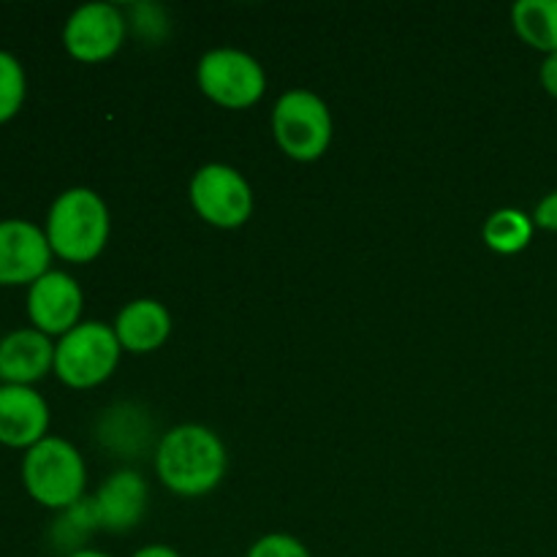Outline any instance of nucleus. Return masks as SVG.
Instances as JSON below:
<instances>
[{
  "mask_svg": "<svg viewBox=\"0 0 557 557\" xmlns=\"http://www.w3.org/2000/svg\"><path fill=\"white\" fill-rule=\"evenodd\" d=\"M228 468L226 446L205 424H180L156 446V473L180 498H201L223 482Z\"/></svg>",
  "mask_w": 557,
  "mask_h": 557,
  "instance_id": "obj_1",
  "label": "nucleus"
},
{
  "mask_svg": "<svg viewBox=\"0 0 557 557\" xmlns=\"http://www.w3.org/2000/svg\"><path fill=\"white\" fill-rule=\"evenodd\" d=\"M112 232L109 207L92 188H69L52 201L44 223L49 248L69 264H90L103 253Z\"/></svg>",
  "mask_w": 557,
  "mask_h": 557,
  "instance_id": "obj_2",
  "label": "nucleus"
},
{
  "mask_svg": "<svg viewBox=\"0 0 557 557\" xmlns=\"http://www.w3.org/2000/svg\"><path fill=\"white\" fill-rule=\"evenodd\" d=\"M20 476L25 493L44 509L63 511L85 498V457L71 441L58 438V435H47L41 444L25 451Z\"/></svg>",
  "mask_w": 557,
  "mask_h": 557,
  "instance_id": "obj_3",
  "label": "nucleus"
},
{
  "mask_svg": "<svg viewBox=\"0 0 557 557\" xmlns=\"http://www.w3.org/2000/svg\"><path fill=\"white\" fill-rule=\"evenodd\" d=\"M332 134L335 123L321 96L294 87L277 98L272 109V136L292 161L313 163L324 158L332 145Z\"/></svg>",
  "mask_w": 557,
  "mask_h": 557,
  "instance_id": "obj_4",
  "label": "nucleus"
},
{
  "mask_svg": "<svg viewBox=\"0 0 557 557\" xmlns=\"http://www.w3.org/2000/svg\"><path fill=\"white\" fill-rule=\"evenodd\" d=\"M117 335L103 321H82L54 343V375L69 389H92L112 379L120 364Z\"/></svg>",
  "mask_w": 557,
  "mask_h": 557,
  "instance_id": "obj_5",
  "label": "nucleus"
},
{
  "mask_svg": "<svg viewBox=\"0 0 557 557\" xmlns=\"http://www.w3.org/2000/svg\"><path fill=\"white\" fill-rule=\"evenodd\" d=\"M196 82L212 103L223 109H250L267 92V74L253 54L221 47L201 54Z\"/></svg>",
  "mask_w": 557,
  "mask_h": 557,
  "instance_id": "obj_6",
  "label": "nucleus"
},
{
  "mask_svg": "<svg viewBox=\"0 0 557 557\" xmlns=\"http://www.w3.org/2000/svg\"><path fill=\"white\" fill-rule=\"evenodd\" d=\"M190 207L215 228H239L253 215V188L239 169L207 163L190 180Z\"/></svg>",
  "mask_w": 557,
  "mask_h": 557,
  "instance_id": "obj_7",
  "label": "nucleus"
},
{
  "mask_svg": "<svg viewBox=\"0 0 557 557\" xmlns=\"http://www.w3.org/2000/svg\"><path fill=\"white\" fill-rule=\"evenodd\" d=\"M125 33H128V22L120 5L85 3L65 20L63 47L79 63H103L120 52Z\"/></svg>",
  "mask_w": 557,
  "mask_h": 557,
  "instance_id": "obj_8",
  "label": "nucleus"
},
{
  "mask_svg": "<svg viewBox=\"0 0 557 557\" xmlns=\"http://www.w3.org/2000/svg\"><path fill=\"white\" fill-rule=\"evenodd\" d=\"M52 256L41 226L25 218L0 221V288H30L52 270Z\"/></svg>",
  "mask_w": 557,
  "mask_h": 557,
  "instance_id": "obj_9",
  "label": "nucleus"
},
{
  "mask_svg": "<svg viewBox=\"0 0 557 557\" xmlns=\"http://www.w3.org/2000/svg\"><path fill=\"white\" fill-rule=\"evenodd\" d=\"M85 310V294L74 275L63 270H49L27 288V319L33 330L44 332L47 337L69 335L74 326L82 324Z\"/></svg>",
  "mask_w": 557,
  "mask_h": 557,
  "instance_id": "obj_10",
  "label": "nucleus"
},
{
  "mask_svg": "<svg viewBox=\"0 0 557 557\" xmlns=\"http://www.w3.org/2000/svg\"><path fill=\"white\" fill-rule=\"evenodd\" d=\"M92 506H96L101 531L120 536V533L134 531L145 520L150 509V487L139 471L123 468L98 487V493L92 495Z\"/></svg>",
  "mask_w": 557,
  "mask_h": 557,
  "instance_id": "obj_11",
  "label": "nucleus"
},
{
  "mask_svg": "<svg viewBox=\"0 0 557 557\" xmlns=\"http://www.w3.org/2000/svg\"><path fill=\"white\" fill-rule=\"evenodd\" d=\"M49 406L33 386L0 384V444L33 449L49 435Z\"/></svg>",
  "mask_w": 557,
  "mask_h": 557,
  "instance_id": "obj_12",
  "label": "nucleus"
},
{
  "mask_svg": "<svg viewBox=\"0 0 557 557\" xmlns=\"http://www.w3.org/2000/svg\"><path fill=\"white\" fill-rule=\"evenodd\" d=\"M54 373V343L33 326L0 337V384L33 386Z\"/></svg>",
  "mask_w": 557,
  "mask_h": 557,
  "instance_id": "obj_13",
  "label": "nucleus"
},
{
  "mask_svg": "<svg viewBox=\"0 0 557 557\" xmlns=\"http://www.w3.org/2000/svg\"><path fill=\"white\" fill-rule=\"evenodd\" d=\"M123 351L152 354L172 335V313L163 302L150 297L134 299L117 313L112 324Z\"/></svg>",
  "mask_w": 557,
  "mask_h": 557,
  "instance_id": "obj_14",
  "label": "nucleus"
},
{
  "mask_svg": "<svg viewBox=\"0 0 557 557\" xmlns=\"http://www.w3.org/2000/svg\"><path fill=\"white\" fill-rule=\"evenodd\" d=\"M152 433H156V424L147 417L145 408H139L136 403L112 406L109 411H103L96 428L103 449L120 457H139L152 444Z\"/></svg>",
  "mask_w": 557,
  "mask_h": 557,
  "instance_id": "obj_15",
  "label": "nucleus"
},
{
  "mask_svg": "<svg viewBox=\"0 0 557 557\" xmlns=\"http://www.w3.org/2000/svg\"><path fill=\"white\" fill-rule=\"evenodd\" d=\"M511 25L528 47L557 54V0H520L511 9Z\"/></svg>",
  "mask_w": 557,
  "mask_h": 557,
  "instance_id": "obj_16",
  "label": "nucleus"
},
{
  "mask_svg": "<svg viewBox=\"0 0 557 557\" xmlns=\"http://www.w3.org/2000/svg\"><path fill=\"white\" fill-rule=\"evenodd\" d=\"M96 531H101V525H98L92 498H82L79 504L58 511L54 522L49 525V544L65 557L71 553H79V549H87V542H90Z\"/></svg>",
  "mask_w": 557,
  "mask_h": 557,
  "instance_id": "obj_17",
  "label": "nucleus"
},
{
  "mask_svg": "<svg viewBox=\"0 0 557 557\" xmlns=\"http://www.w3.org/2000/svg\"><path fill=\"white\" fill-rule=\"evenodd\" d=\"M533 228H536L533 218L515 210V207H504V210L493 212L487 218V223L482 228V237L487 243V248L495 250V253L515 256L531 245Z\"/></svg>",
  "mask_w": 557,
  "mask_h": 557,
  "instance_id": "obj_18",
  "label": "nucleus"
},
{
  "mask_svg": "<svg viewBox=\"0 0 557 557\" xmlns=\"http://www.w3.org/2000/svg\"><path fill=\"white\" fill-rule=\"evenodd\" d=\"M27 98V76L20 60L0 49V125L20 114Z\"/></svg>",
  "mask_w": 557,
  "mask_h": 557,
  "instance_id": "obj_19",
  "label": "nucleus"
},
{
  "mask_svg": "<svg viewBox=\"0 0 557 557\" xmlns=\"http://www.w3.org/2000/svg\"><path fill=\"white\" fill-rule=\"evenodd\" d=\"M131 30L147 44H161L169 36V16L158 3H131L125 14Z\"/></svg>",
  "mask_w": 557,
  "mask_h": 557,
  "instance_id": "obj_20",
  "label": "nucleus"
},
{
  "mask_svg": "<svg viewBox=\"0 0 557 557\" xmlns=\"http://www.w3.org/2000/svg\"><path fill=\"white\" fill-rule=\"evenodd\" d=\"M245 557H313L310 549L292 533H267L256 539Z\"/></svg>",
  "mask_w": 557,
  "mask_h": 557,
  "instance_id": "obj_21",
  "label": "nucleus"
},
{
  "mask_svg": "<svg viewBox=\"0 0 557 557\" xmlns=\"http://www.w3.org/2000/svg\"><path fill=\"white\" fill-rule=\"evenodd\" d=\"M533 223L544 232H557V190L539 201L536 212H533Z\"/></svg>",
  "mask_w": 557,
  "mask_h": 557,
  "instance_id": "obj_22",
  "label": "nucleus"
},
{
  "mask_svg": "<svg viewBox=\"0 0 557 557\" xmlns=\"http://www.w3.org/2000/svg\"><path fill=\"white\" fill-rule=\"evenodd\" d=\"M539 79H542V87L549 92V96L557 98V54H547L542 63V71H539Z\"/></svg>",
  "mask_w": 557,
  "mask_h": 557,
  "instance_id": "obj_23",
  "label": "nucleus"
},
{
  "mask_svg": "<svg viewBox=\"0 0 557 557\" xmlns=\"http://www.w3.org/2000/svg\"><path fill=\"white\" fill-rule=\"evenodd\" d=\"M131 557H183L177 549H172L169 544H147V547L136 549Z\"/></svg>",
  "mask_w": 557,
  "mask_h": 557,
  "instance_id": "obj_24",
  "label": "nucleus"
},
{
  "mask_svg": "<svg viewBox=\"0 0 557 557\" xmlns=\"http://www.w3.org/2000/svg\"><path fill=\"white\" fill-rule=\"evenodd\" d=\"M65 557H112V555L101 553V549H92V547H87V549H79V553H71V555H65Z\"/></svg>",
  "mask_w": 557,
  "mask_h": 557,
  "instance_id": "obj_25",
  "label": "nucleus"
}]
</instances>
